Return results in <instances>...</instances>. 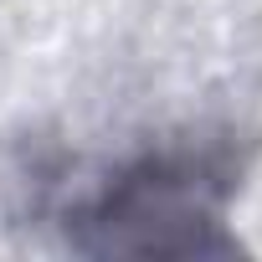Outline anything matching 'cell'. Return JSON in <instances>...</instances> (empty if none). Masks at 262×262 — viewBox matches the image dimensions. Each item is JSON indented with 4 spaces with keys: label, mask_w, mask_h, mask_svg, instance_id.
<instances>
[{
    "label": "cell",
    "mask_w": 262,
    "mask_h": 262,
    "mask_svg": "<svg viewBox=\"0 0 262 262\" xmlns=\"http://www.w3.org/2000/svg\"><path fill=\"white\" fill-rule=\"evenodd\" d=\"M231 190L236 165L226 149H149L67 211V236L98 257L226 252L231 236H221V211Z\"/></svg>",
    "instance_id": "cell-1"
}]
</instances>
